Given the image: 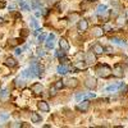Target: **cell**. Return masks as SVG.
Wrapping results in <instances>:
<instances>
[{"label":"cell","mask_w":128,"mask_h":128,"mask_svg":"<svg viewBox=\"0 0 128 128\" xmlns=\"http://www.w3.org/2000/svg\"><path fill=\"white\" fill-rule=\"evenodd\" d=\"M112 68L109 66H106V64H102V66H99L96 68V73H98V76L101 77V78H108L110 74H112Z\"/></svg>","instance_id":"6da1fadb"},{"label":"cell","mask_w":128,"mask_h":128,"mask_svg":"<svg viewBox=\"0 0 128 128\" xmlns=\"http://www.w3.org/2000/svg\"><path fill=\"white\" fill-rule=\"evenodd\" d=\"M31 69H32V72H34L37 77H42V74H44V70H45L44 66H41V64H38V63H36V62L32 63Z\"/></svg>","instance_id":"7a4b0ae2"},{"label":"cell","mask_w":128,"mask_h":128,"mask_svg":"<svg viewBox=\"0 0 128 128\" xmlns=\"http://www.w3.org/2000/svg\"><path fill=\"white\" fill-rule=\"evenodd\" d=\"M88 108H90V101L88 100H83L82 102H80L77 105V110H80V112H87Z\"/></svg>","instance_id":"3957f363"},{"label":"cell","mask_w":128,"mask_h":128,"mask_svg":"<svg viewBox=\"0 0 128 128\" xmlns=\"http://www.w3.org/2000/svg\"><path fill=\"white\" fill-rule=\"evenodd\" d=\"M96 84H98V82H96V80H95V78H92V77L87 78V80H86V82H84V86H86L87 88H90V90L95 88V87H96Z\"/></svg>","instance_id":"277c9868"},{"label":"cell","mask_w":128,"mask_h":128,"mask_svg":"<svg viewBox=\"0 0 128 128\" xmlns=\"http://www.w3.org/2000/svg\"><path fill=\"white\" fill-rule=\"evenodd\" d=\"M77 27H78V31H80V32H84V31L88 28L87 20H86V19H81L80 22H78V24H77Z\"/></svg>","instance_id":"5b68a950"},{"label":"cell","mask_w":128,"mask_h":128,"mask_svg":"<svg viewBox=\"0 0 128 128\" xmlns=\"http://www.w3.org/2000/svg\"><path fill=\"white\" fill-rule=\"evenodd\" d=\"M54 40H55V35L50 34L48 36V41H46V49H52L54 48Z\"/></svg>","instance_id":"8992f818"},{"label":"cell","mask_w":128,"mask_h":128,"mask_svg":"<svg viewBox=\"0 0 128 128\" xmlns=\"http://www.w3.org/2000/svg\"><path fill=\"white\" fill-rule=\"evenodd\" d=\"M37 108H38L41 112H45V113H48V112L50 110L49 104H48L46 101H38V102H37Z\"/></svg>","instance_id":"52a82bcc"},{"label":"cell","mask_w":128,"mask_h":128,"mask_svg":"<svg viewBox=\"0 0 128 128\" xmlns=\"http://www.w3.org/2000/svg\"><path fill=\"white\" fill-rule=\"evenodd\" d=\"M31 91L34 92V94H36V95L41 94L42 92V84L41 83H34L31 86Z\"/></svg>","instance_id":"ba28073f"},{"label":"cell","mask_w":128,"mask_h":128,"mask_svg":"<svg viewBox=\"0 0 128 128\" xmlns=\"http://www.w3.org/2000/svg\"><path fill=\"white\" fill-rule=\"evenodd\" d=\"M123 86V83L120 82V83H116V84H112V86H108L105 90H104V92H114V91H116L118 88H120Z\"/></svg>","instance_id":"9c48e42d"},{"label":"cell","mask_w":128,"mask_h":128,"mask_svg":"<svg viewBox=\"0 0 128 128\" xmlns=\"http://www.w3.org/2000/svg\"><path fill=\"white\" fill-rule=\"evenodd\" d=\"M113 74H114V76L116 77V78H122L123 77V68L120 67V66H116L114 69H113Z\"/></svg>","instance_id":"30bf717a"},{"label":"cell","mask_w":128,"mask_h":128,"mask_svg":"<svg viewBox=\"0 0 128 128\" xmlns=\"http://www.w3.org/2000/svg\"><path fill=\"white\" fill-rule=\"evenodd\" d=\"M59 45H60V49L64 50V51H68V50L70 49V46H69V44H68V41H67L66 38H60Z\"/></svg>","instance_id":"8fae6325"},{"label":"cell","mask_w":128,"mask_h":128,"mask_svg":"<svg viewBox=\"0 0 128 128\" xmlns=\"http://www.w3.org/2000/svg\"><path fill=\"white\" fill-rule=\"evenodd\" d=\"M4 63H5V66H6V67H9V68H14V67L17 66V60H16L14 58H10V56H9V58H6Z\"/></svg>","instance_id":"7c38bea8"},{"label":"cell","mask_w":128,"mask_h":128,"mask_svg":"<svg viewBox=\"0 0 128 128\" xmlns=\"http://www.w3.org/2000/svg\"><path fill=\"white\" fill-rule=\"evenodd\" d=\"M35 76H36V74L32 72L31 68H30V69H24V70L22 72V77H23V78H28V80H30V78H34Z\"/></svg>","instance_id":"4fadbf2b"},{"label":"cell","mask_w":128,"mask_h":128,"mask_svg":"<svg viewBox=\"0 0 128 128\" xmlns=\"http://www.w3.org/2000/svg\"><path fill=\"white\" fill-rule=\"evenodd\" d=\"M104 50H105V48H102V45H100V44H95L92 46V51L95 54H102Z\"/></svg>","instance_id":"5bb4252c"},{"label":"cell","mask_w":128,"mask_h":128,"mask_svg":"<svg viewBox=\"0 0 128 128\" xmlns=\"http://www.w3.org/2000/svg\"><path fill=\"white\" fill-rule=\"evenodd\" d=\"M110 41L113 42V44H115V45L120 46V48H127V42H126V41H123V40H119V38H115V37H113Z\"/></svg>","instance_id":"9a60e30c"},{"label":"cell","mask_w":128,"mask_h":128,"mask_svg":"<svg viewBox=\"0 0 128 128\" xmlns=\"http://www.w3.org/2000/svg\"><path fill=\"white\" fill-rule=\"evenodd\" d=\"M86 62H87L88 64H94V63L96 62L95 52H94V51H92V52H87V54H86Z\"/></svg>","instance_id":"2e32d148"},{"label":"cell","mask_w":128,"mask_h":128,"mask_svg":"<svg viewBox=\"0 0 128 128\" xmlns=\"http://www.w3.org/2000/svg\"><path fill=\"white\" fill-rule=\"evenodd\" d=\"M104 32H105V31H104V28H101V27H94V35H95L96 37H101Z\"/></svg>","instance_id":"e0dca14e"},{"label":"cell","mask_w":128,"mask_h":128,"mask_svg":"<svg viewBox=\"0 0 128 128\" xmlns=\"http://www.w3.org/2000/svg\"><path fill=\"white\" fill-rule=\"evenodd\" d=\"M19 8H20V10H30L31 5H28L24 0H20V2H19Z\"/></svg>","instance_id":"ac0fdd59"},{"label":"cell","mask_w":128,"mask_h":128,"mask_svg":"<svg viewBox=\"0 0 128 128\" xmlns=\"http://www.w3.org/2000/svg\"><path fill=\"white\" fill-rule=\"evenodd\" d=\"M77 84H78V81L76 78H69L67 81V86H69V87H76Z\"/></svg>","instance_id":"d6986e66"},{"label":"cell","mask_w":128,"mask_h":128,"mask_svg":"<svg viewBox=\"0 0 128 128\" xmlns=\"http://www.w3.org/2000/svg\"><path fill=\"white\" fill-rule=\"evenodd\" d=\"M67 70H68V68L64 66V64H60V66L56 68V72L59 73V74H66L67 73Z\"/></svg>","instance_id":"ffe728a7"},{"label":"cell","mask_w":128,"mask_h":128,"mask_svg":"<svg viewBox=\"0 0 128 128\" xmlns=\"http://www.w3.org/2000/svg\"><path fill=\"white\" fill-rule=\"evenodd\" d=\"M22 40L20 38H12V40H9V45L10 46H17V45H19V44H22Z\"/></svg>","instance_id":"44dd1931"},{"label":"cell","mask_w":128,"mask_h":128,"mask_svg":"<svg viewBox=\"0 0 128 128\" xmlns=\"http://www.w3.org/2000/svg\"><path fill=\"white\" fill-rule=\"evenodd\" d=\"M31 119H32L34 123H38V122H41V116L37 113H32L31 114Z\"/></svg>","instance_id":"7402d4cb"},{"label":"cell","mask_w":128,"mask_h":128,"mask_svg":"<svg viewBox=\"0 0 128 128\" xmlns=\"http://www.w3.org/2000/svg\"><path fill=\"white\" fill-rule=\"evenodd\" d=\"M41 6H42V3L40 2V0H34L32 4H31V8L32 9H37V8H41Z\"/></svg>","instance_id":"603a6c76"},{"label":"cell","mask_w":128,"mask_h":128,"mask_svg":"<svg viewBox=\"0 0 128 128\" xmlns=\"http://www.w3.org/2000/svg\"><path fill=\"white\" fill-rule=\"evenodd\" d=\"M74 67H76L77 69H84V68L87 67V64L84 63V62H82V60H80V62L76 63V66H74Z\"/></svg>","instance_id":"cb8c5ba5"},{"label":"cell","mask_w":128,"mask_h":128,"mask_svg":"<svg viewBox=\"0 0 128 128\" xmlns=\"http://www.w3.org/2000/svg\"><path fill=\"white\" fill-rule=\"evenodd\" d=\"M9 119V114L8 113H0V123H4Z\"/></svg>","instance_id":"d4e9b609"},{"label":"cell","mask_w":128,"mask_h":128,"mask_svg":"<svg viewBox=\"0 0 128 128\" xmlns=\"http://www.w3.org/2000/svg\"><path fill=\"white\" fill-rule=\"evenodd\" d=\"M30 24L34 27V28H38V22L36 20L35 17H31V19H30Z\"/></svg>","instance_id":"484cf974"},{"label":"cell","mask_w":128,"mask_h":128,"mask_svg":"<svg viewBox=\"0 0 128 128\" xmlns=\"http://www.w3.org/2000/svg\"><path fill=\"white\" fill-rule=\"evenodd\" d=\"M8 96H9V91L8 90H3L2 92H0V99L2 100H6Z\"/></svg>","instance_id":"4316f807"},{"label":"cell","mask_w":128,"mask_h":128,"mask_svg":"<svg viewBox=\"0 0 128 128\" xmlns=\"http://www.w3.org/2000/svg\"><path fill=\"white\" fill-rule=\"evenodd\" d=\"M90 3H91V0H82V3H81V8H82L83 10H86V9L88 8Z\"/></svg>","instance_id":"83f0119b"},{"label":"cell","mask_w":128,"mask_h":128,"mask_svg":"<svg viewBox=\"0 0 128 128\" xmlns=\"http://www.w3.org/2000/svg\"><path fill=\"white\" fill-rule=\"evenodd\" d=\"M105 12H106V5L100 4V5L98 6V14H104Z\"/></svg>","instance_id":"f1b7e54d"},{"label":"cell","mask_w":128,"mask_h":128,"mask_svg":"<svg viewBox=\"0 0 128 128\" xmlns=\"http://www.w3.org/2000/svg\"><path fill=\"white\" fill-rule=\"evenodd\" d=\"M16 86L17 87H23L24 86V82H23V80L22 78H16Z\"/></svg>","instance_id":"f546056e"},{"label":"cell","mask_w":128,"mask_h":128,"mask_svg":"<svg viewBox=\"0 0 128 128\" xmlns=\"http://www.w3.org/2000/svg\"><path fill=\"white\" fill-rule=\"evenodd\" d=\"M102 28H104V31H105V32H110V31L113 30V26H112L110 23H105Z\"/></svg>","instance_id":"4dcf8cb0"},{"label":"cell","mask_w":128,"mask_h":128,"mask_svg":"<svg viewBox=\"0 0 128 128\" xmlns=\"http://www.w3.org/2000/svg\"><path fill=\"white\" fill-rule=\"evenodd\" d=\"M116 23H118L119 26L124 24L126 23V17H118V18H116Z\"/></svg>","instance_id":"1f68e13d"},{"label":"cell","mask_w":128,"mask_h":128,"mask_svg":"<svg viewBox=\"0 0 128 128\" xmlns=\"http://www.w3.org/2000/svg\"><path fill=\"white\" fill-rule=\"evenodd\" d=\"M36 54H37V56H44L46 52H45V50L44 49H41V48H38L37 50H36Z\"/></svg>","instance_id":"d6a6232c"},{"label":"cell","mask_w":128,"mask_h":128,"mask_svg":"<svg viewBox=\"0 0 128 128\" xmlns=\"http://www.w3.org/2000/svg\"><path fill=\"white\" fill-rule=\"evenodd\" d=\"M54 86H55L58 90H60V88H63V87H64V82H63V81H56Z\"/></svg>","instance_id":"836d02e7"},{"label":"cell","mask_w":128,"mask_h":128,"mask_svg":"<svg viewBox=\"0 0 128 128\" xmlns=\"http://www.w3.org/2000/svg\"><path fill=\"white\" fill-rule=\"evenodd\" d=\"M19 32H20V36H22V37H27L28 36V30H26V28L20 30Z\"/></svg>","instance_id":"e575fe53"},{"label":"cell","mask_w":128,"mask_h":128,"mask_svg":"<svg viewBox=\"0 0 128 128\" xmlns=\"http://www.w3.org/2000/svg\"><path fill=\"white\" fill-rule=\"evenodd\" d=\"M84 98H86V95H84V94H78V95H76V100H82V99H84Z\"/></svg>","instance_id":"d590c367"},{"label":"cell","mask_w":128,"mask_h":128,"mask_svg":"<svg viewBox=\"0 0 128 128\" xmlns=\"http://www.w3.org/2000/svg\"><path fill=\"white\" fill-rule=\"evenodd\" d=\"M10 127L18 128V127H23V124H22V123H19V122H16V123H12V124H10Z\"/></svg>","instance_id":"8d00e7d4"},{"label":"cell","mask_w":128,"mask_h":128,"mask_svg":"<svg viewBox=\"0 0 128 128\" xmlns=\"http://www.w3.org/2000/svg\"><path fill=\"white\" fill-rule=\"evenodd\" d=\"M60 62H62L63 64H67V63L69 62V59H68L67 56H62V58H60Z\"/></svg>","instance_id":"74e56055"},{"label":"cell","mask_w":128,"mask_h":128,"mask_svg":"<svg viewBox=\"0 0 128 128\" xmlns=\"http://www.w3.org/2000/svg\"><path fill=\"white\" fill-rule=\"evenodd\" d=\"M86 98H87V99H94V98H96V95H95L94 92H90V94L86 95Z\"/></svg>","instance_id":"f35d334b"},{"label":"cell","mask_w":128,"mask_h":128,"mask_svg":"<svg viewBox=\"0 0 128 128\" xmlns=\"http://www.w3.org/2000/svg\"><path fill=\"white\" fill-rule=\"evenodd\" d=\"M45 38H46V35L45 34H41L38 36V41H45Z\"/></svg>","instance_id":"ab89813d"},{"label":"cell","mask_w":128,"mask_h":128,"mask_svg":"<svg viewBox=\"0 0 128 128\" xmlns=\"http://www.w3.org/2000/svg\"><path fill=\"white\" fill-rule=\"evenodd\" d=\"M110 16L115 18L116 16H118V10H116V9H115V10H112V13H110Z\"/></svg>","instance_id":"60d3db41"},{"label":"cell","mask_w":128,"mask_h":128,"mask_svg":"<svg viewBox=\"0 0 128 128\" xmlns=\"http://www.w3.org/2000/svg\"><path fill=\"white\" fill-rule=\"evenodd\" d=\"M55 90H58V88H56L55 86H54V87H52V88H50V95H52V96H54V95L56 94V92H55Z\"/></svg>","instance_id":"b9f144b4"},{"label":"cell","mask_w":128,"mask_h":128,"mask_svg":"<svg viewBox=\"0 0 128 128\" xmlns=\"http://www.w3.org/2000/svg\"><path fill=\"white\" fill-rule=\"evenodd\" d=\"M16 54H17V55H20V54H22V49L17 48V49H16Z\"/></svg>","instance_id":"7bdbcfd3"},{"label":"cell","mask_w":128,"mask_h":128,"mask_svg":"<svg viewBox=\"0 0 128 128\" xmlns=\"http://www.w3.org/2000/svg\"><path fill=\"white\" fill-rule=\"evenodd\" d=\"M48 13H49V10H48V9H42V12H41L42 16H48Z\"/></svg>","instance_id":"ee69618b"},{"label":"cell","mask_w":128,"mask_h":128,"mask_svg":"<svg viewBox=\"0 0 128 128\" xmlns=\"http://www.w3.org/2000/svg\"><path fill=\"white\" fill-rule=\"evenodd\" d=\"M48 3H49V4H51V5H54V4L56 3V0H48Z\"/></svg>","instance_id":"f6af8a7d"},{"label":"cell","mask_w":128,"mask_h":128,"mask_svg":"<svg viewBox=\"0 0 128 128\" xmlns=\"http://www.w3.org/2000/svg\"><path fill=\"white\" fill-rule=\"evenodd\" d=\"M105 50L108 51V52H113V49H112L110 46H108V48H105Z\"/></svg>","instance_id":"bcb514c9"},{"label":"cell","mask_w":128,"mask_h":128,"mask_svg":"<svg viewBox=\"0 0 128 128\" xmlns=\"http://www.w3.org/2000/svg\"><path fill=\"white\" fill-rule=\"evenodd\" d=\"M110 3H112L113 5H116V4H118V0H110Z\"/></svg>","instance_id":"7dc6e473"},{"label":"cell","mask_w":128,"mask_h":128,"mask_svg":"<svg viewBox=\"0 0 128 128\" xmlns=\"http://www.w3.org/2000/svg\"><path fill=\"white\" fill-rule=\"evenodd\" d=\"M82 56H83V55L81 54V52H80V54H77V55H76V58H77V59H82Z\"/></svg>","instance_id":"c3c4849f"},{"label":"cell","mask_w":128,"mask_h":128,"mask_svg":"<svg viewBox=\"0 0 128 128\" xmlns=\"http://www.w3.org/2000/svg\"><path fill=\"white\" fill-rule=\"evenodd\" d=\"M9 9H12V10L16 9V5H14V4H10V5H9Z\"/></svg>","instance_id":"681fc988"},{"label":"cell","mask_w":128,"mask_h":128,"mask_svg":"<svg viewBox=\"0 0 128 128\" xmlns=\"http://www.w3.org/2000/svg\"><path fill=\"white\" fill-rule=\"evenodd\" d=\"M14 18H20V14L19 13H14Z\"/></svg>","instance_id":"f907efd6"},{"label":"cell","mask_w":128,"mask_h":128,"mask_svg":"<svg viewBox=\"0 0 128 128\" xmlns=\"http://www.w3.org/2000/svg\"><path fill=\"white\" fill-rule=\"evenodd\" d=\"M0 23H3V18L2 17H0Z\"/></svg>","instance_id":"816d5d0a"},{"label":"cell","mask_w":128,"mask_h":128,"mask_svg":"<svg viewBox=\"0 0 128 128\" xmlns=\"http://www.w3.org/2000/svg\"><path fill=\"white\" fill-rule=\"evenodd\" d=\"M127 16H128V10H127Z\"/></svg>","instance_id":"f5cc1de1"}]
</instances>
